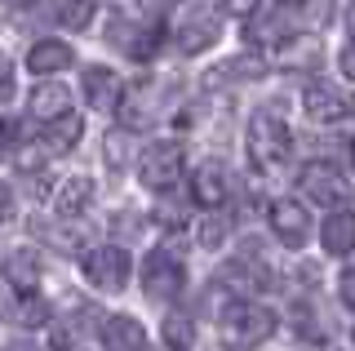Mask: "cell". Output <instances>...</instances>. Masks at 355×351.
I'll return each mask as SVG.
<instances>
[{
    "label": "cell",
    "mask_w": 355,
    "mask_h": 351,
    "mask_svg": "<svg viewBox=\"0 0 355 351\" xmlns=\"http://www.w3.org/2000/svg\"><path fill=\"white\" fill-rule=\"evenodd\" d=\"M218 334H222V343L236 347V351L258 347L275 334V311L262 307V302H231V307H222V316H218Z\"/></svg>",
    "instance_id": "cell-1"
},
{
    "label": "cell",
    "mask_w": 355,
    "mask_h": 351,
    "mask_svg": "<svg viewBox=\"0 0 355 351\" xmlns=\"http://www.w3.org/2000/svg\"><path fill=\"white\" fill-rule=\"evenodd\" d=\"M244 151H249V164H258V169H275V164H284L288 151H293V134H288V125L280 116L253 112L249 129H244Z\"/></svg>",
    "instance_id": "cell-2"
},
{
    "label": "cell",
    "mask_w": 355,
    "mask_h": 351,
    "mask_svg": "<svg viewBox=\"0 0 355 351\" xmlns=\"http://www.w3.org/2000/svg\"><path fill=\"white\" fill-rule=\"evenodd\" d=\"M297 191L306 196L311 205H324V209H342L351 200V187H347V173L333 169L329 160H315L297 173Z\"/></svg>",
    "instance_id": "cell-3"
},
{
    "label": "cell",
    "mask_w": 355,
    "mask_h": 351,
    "mask_svg": "<svg viewBox=\"0 0 355 351\" xmlns=\"http://www.w3.org/2000/svg\"><path fill=\"white\" fill-rule=\"evenodd\" d=\"M187 284V271H182V258L169 254V249H151L147 262H142V289H147L151 302H173Z\"/></svg>",
    "instance_id": "cell-4"
},
{
    "label": "cell",
    "mask_w": 355,
    "mask_h": 351,
    "mask_svg": "<svg viewBox=\"0 0 355 351\" xmlns=\"http://www.w3.org/2000/svg\"><path fill=\"white\" fill-rule=\"evenodd\" d=\"M138 178L142 187L151 191H169L178 178H182V147L178 142H151L138 160Z\"/></svg>",
    "instance_id": "cell-5"
},
{
    "label": "cell",
    "mask_w": 355,
    "mask_h": 351,
    "mask_svg": "<svg viewBox=\"0 0 355 351\" xmlns=\"http://www.w3.org/2000/svg\"><path fill=\"white\" fill-rule=\"evenodd\" d=\"M129 254L125 249H116V245H98V249H89L85 254V276L89 284H98L103 293H120L129 284Z\"/></svg>",
    "instance_id": "cell-6"
},
{
    "label": "cell",
    "mask_w": 355,
    "mask_h": 351,
    "mask_svg": "<svg viewBox=\"0 0 355 351\" xmlns=\"http://www.w3.org/2000/svg\"><path fill=\"white\" fill-rule=\"evenodd\" d=\"M302 112L315 125H338V120H347L355 112V98L347 89H338V85H329V80H311L306 94H302Z\"/></svg>",
    "instance_id": "cell-7"
},
{
    "label": "cell",
    "mask_w": 355,
    "mask_h": 351,
    "mask_svg": "<svg viewBox=\"0 0 355 351\" xmlns=\"http://www.w3.org/2000/svg\"><path fill=\"white\" fill-rule=\"evenodd\" d=\"M271 232L284 249H302L311 240V214L302 200H275L271 205Z\"/></svg>",
    "instance_id": "cell-8"
},
{
    "label": "cell",
    "mask_w": 355,
    "mask_h": 351,
    "mask_svg": "<svg viewBox=\"0 0 355 351\" xmlns=\"http://www.w3.org/2000/svg\"><path fill=\"white\" fill-rule=\"evenodd\" d=\"M191 196H196V205H205V209H222V205H227V196H231V173L222 169V160L196 164V173H191Z\"/></svg>",
    "instance_id": "cell-9"
},
{
    "label": "cell",
    "mask_w": 355,
    "mask_h": 351,
    "mask_svg": "<svg viewBox=\"0 0 355 351\" xmlns=\"http://www.w3.org/2000/svg\"><path fill=\"white\" fill-rule=\"evenodd\" d=\"M120 94H125V85H120V76L111 71V67H89L85 71V98H89V107H98V112H116Z\"/></svg>",
    "instance_id": "cell-10"
},
{
    "label": "cell",
    "mask_w": 355,
    "mask_h": 351,
    "mask_svg": "<svg viewBox=\"0 0 355 351\" xmlns=\"http://www.w3.org/2000/svg\"><path fill=\"white\" fill-rule=\"evenodd\" d=\"M164 89H169V80H147L133 89V98L125 103V120L129 125H151L155 116L164 112Z\"/></svg>",
    "instance_id": "cell-11"
},
{
    "label": "cell",
    "mask_w": 355,
    "mask_h": 351,
    "mask_svg": "<svg viewBox=\"0 0 355 351\" xmlns=\"http://www.w3.org/2000/svg\"><path fill=\"white\" fill-rule=\"evenodd\" d=\"M71 112V94L62 89V85H36L27 98V116L40 120V125H53L58 116Z\"/></svg>",
    "instance_id": "cell-12"
},
{
    "label": "cell",
    "mask_w": 355,
    "mask_h": 351,
    "mask_svg": "<svg viewBox=\"0 0 355 351\" xmlns=\"http://www.w3.org/2000/svg\"><path fill=\"white\" fill-rule=\"evenodd\" d=\"M218 36H222V27H218V18H214V14H191L182 27L173 31V45L182 49V53H200V49L214 45Z\"/></svg>",
    "instance_id": "cell-13"
},
{
    "label": "cell",
    "mask_w": 355,
    "mask_h": 351,
    "mask_svg": "<svg viewBox=\"0 0 355 351\" xmlns=\"http://www.w3.org/2000/svg\"><path fill=\"white\" fill-rule=\"evenodd\" d=\"M320 58H324V49H320L315 36H284L280 45H275V62L288 67V71H306V67H315Z\"/></svg>",
    "instance_id": "cell-14"
},
{
    "label": "cell",
    "mask_w": 355,
    "mask_h": 351,
    "mask_svg": "<svg viewBox=\"0 0 355 351\" xmlns=\"http://www.w3.org/2000/svg\"><path fill=\"white\" fill-rule=\"evenodd\" d=\"M103 347L107 351H147V329L133 316H111L103 325Z\"/></svg>",
    "instance_id": "cell-15"
},
{
    "label": "cell",
    "mask_w": 355,
    "mask_h": 351,
    "mask_svg": "<svg viewBox=\"0 0 355 351\" xmlns=\"http://www.w3.org/2000/svg\"><path fill=\"white\" fill-rule=\"evenodd\" d=\"M71 45H62V40H36V45L27 49V67L36 76H53V71H67L71 67Z\"/></svg>",
    "instance_id": "cell-16"
},
{
    "label": "cell",
    "mask_w": 355,
    "mask_h": 351,
    "mask_svg": "<svg viewBox=\"0 0 355 351\" xmlns=\"http://www.w3.org/2000/svg\"><path fill=\"white\" fill-rule=\"evenodd\" d=\"M320 236H324V249H329V254H338V258L351 254V249H355V209H338L324 223V232H320Z\"/></svg>",
    "instance_id": "cell-17"
},
{
    "label": "cell",
    "mask_w": 355,
    "mask_h": 351,
    "mask_svg": "<svg viewBox=\"0 0 355 351\" xmlns=\"http://www.w3.org/2000/svg\"><path fill=\"white\" fill-rule=\"evenodd\" d=\"M5 316H9L14 325H27V329H36V325H44V320H49V302H44L40 293H27V289H22L18 298H9V302H5Z\"/></svg>",
    "instance_id": "cell-18"
},
{
    "label": "cell",
    "mask_w": 355,
    "mask_h": 351,
    "mask_svg": "<svg viewBox=\"0 0 355 351\" xmlns=\"http://www.w3.org/2000/svg\"><path fill=\"white\" fill-rule=\"evenodd\" d=\"M89 196H94V182H89V178H71V182H62V187L53 191V209H58L62 218H76V214H85Z\"/></svg>",
    "instance_id": "cell-19"
},
{
    "label": "cell",
    "mask_w": 355,
    "mask_h": 351,
    "mask_svg": "<svg viewBox=\"0 0 355 351\" xmlns=\"http://www.w3.org/2000/svg\"><path fill=\"white\" fill-rule=\"evenodd\" d=\"M94 0H53V18L67 27V31H85L94 23Z\"/></svg>",
    "instance_id": "cell-20"
},
{
    "label": "cell",
    "mask_w": 355,
    "mask_h": 351,
    "mask_svg": "<svg viewBox=\"0 0 355 351\" xmlns=\"http://www.w3.org/2000/svg\"><path fill=\"white\" fill-rule=\"evenodd\" d=\"M80 129H85L80 116L67 112V116H58V120L49 125V134H44V147H49V151H71L76 142H80Z\"/></svg>",
    "instance_id": "cell-21"
},
{
    "label": "cell",
    "mask_w": 355,
    "mask_h": 351,
    "mask_svg": "<svg viewBox=\"0 0 355 351\" xmlns=\"http://www.w3.org/2000/svg\"><path fill=\"white\" fill-rule=\"evenodd\" d=\"M244 36H249V45H280V40L288 36V27H284V18L280 14H266V18H253L249 27H244Z\"/></svg>",
    "instance_id": "cell-22"
},
{
    "label": "cell",
    "mask_w": 355,
    "mask_h": 351,
    "mask_svg": "<svg viewBox=\"0 0 355 351\" xmlns=\"http://www.w3.org/2000/svg\"><path fill=\"white\" fill-rule=\"evenodd\" d=\"M227 232H231V218L222 214V209H205V223L196 227V240L205 249H218L222 240H227Z\"/></svg>",
    "instance_id": "cell-23"
},
{
    "label": "cell",
    "mask_w": 355,
    "mask_h": 351,
    "mask_svg": "<svg viewBox=\"0 0 355 351\" xmlns=\"http://www.w3.org/2000/svg\"><path fill=\"white\" fill-rule=\"evenodd\" d=\"M9 280H14L18 289H36V280H40V258L27 254V249H18V254L9 258Z\"/></svg>",
    "instance_id": "cell-24"
},
{
    "label": "cell",
    "mask_w": 355,
    "mask_h": 351,
    "mask_svg": "<svg viewBox=\"0 0 355 351\" xmlns=\"http://www.w3.org/2000/svg\"><path fill=\"white\" fill-rule=\"evenodd\" d=\"M164 343H169L173 351H187V347H191V320H187L182 311H169V316H164Z\"/></svg>",
    "instance_id": "cell-25"
},
{
    "label": "cell",
    "mask_w": 355,
    "mask_h": 351,
    "mask_svg": "<svg viewBox=\"0 0 355 351\" xmlns=\"http://www.w3.org/2000/svg\"><path fill=\"white\" fill-rule=\"evenodd\" d=\"M227 76H240V80H253V76H262V62H253V58H231V62H222L218 71H209V85H218V80H227Z\"/></svg>",
    "instance_id": "cell-26"
},
{
    "label": "cell",
    "mask_w": 355,
    "mask_h": 351,
    "mask_svg": "<svg viewBox=\"0 0 355 351\" xmlns=\"http://www.w3.org/2000/svg\"><path fill=\"white\" fill-rule=\"evenodd\" d=\"M125 129H111V134H107V160H111V169H125V164H129V156H125Z\"/></svg>",
    "instance_id": "cell-27"
},
{
    "label": "cell",
    "mask_w": 355,
    "mask_h": 351,
    "mask_svg": "<svg viewBox=\"0 0 355 351\" xmlns=\"http://www.w3.org/2000/svg\"><path fill=\"white\" fill-rule=\"evenodd\" d=\"M14 98V62L0 53V103H9Z\"/></svg>",
    "instance_id": "cell-28"
},
{
    "label": "cell",
    "mask_w": 355,
    "mask_h": 351,
    "mask_svg": "<svg viewBox=\"0 0 355 351\" xmlns=\"http://www.w3.org/2000/svg\"><path fill=\"white\" fill-rule=\"evenodd\" d=\"M155 223H164V227H182V223H187V209H178V205H155Z\"/></svg>",
    "instance_id": "cell-29"
},
{
    "label": "cell",
    "mask_w": 355,
    "mask_h": 351,
    "mask_svg": "<svg viewBox=\"0 0 355 351\" xmlns=\"http://www.w3.org/2000/svg\"><path fill=\"white\" fill-rule=\"evenodd\" d=\"M222 9H227V14H236V18H249L253 9H258V0H218Z\"/></svg>",
    "instance_id": "cell-30"
},
{
    "label": "cell",
    "mask_w": 355,
    "mask_h": 351,
    "mask_svg": "<svg viewBox=\"0 0 355 351\" xmlns=\"http://www.w3.org/2000/svg\"><path fill=\"white\" fill-rule=\"evenodd\" d=\"M342 302H347V307H355V267H347V271H342Z\"/></svg>",
    "instance_id": "cell-31"
},
{
    "label": "cell",
    "mask_w": 355,
    "mask_h": 351,
    "mask_svg": "<svg viewBox=\"0 0 355 351\" xmlns=\"http://www.w3.org/2000/svg\"><path fill=\"white\" fill-rule=\"evenodd\" d=\"M342 71H347L351 80H355V31H351V40H347V45H342Z\"/></svg>",
    "instance_id": "cell-32"
},
{
    "label": "cell",
    "mask_w": 355,
    "mask_h": 351,
    "mask_svg": "<svg viewBox=\"0 0 355 351\" xmlns=\"http://www.w3.org/2000/svg\"><path fill=\"white\" fill-rule=\"evenodd\" d=\"M18 142V129H14V120H0V151H9Z\"/></svg>",
    "instance_id": "cell-33"
},
{
    "label": "cell",
    "mask_w": 355,
    "mask_h": 351,
    "mask_svg": "<svg viewBox=\"0 0 355 351\" xmlns=\"http://www.w3.org/2000/svg\"><path fill=\"white\" fill-rule=\"evenodd\" d=\"M0 218H14V191L0 182Z\"/></svg>",
    "instance_id": "cell-34"
},
{
    "label": "cell",
    "mask_w": 355,
    "mask_h": 351,
    "mask_svg": "<svg viewBox=\"0 0 355 351\" xmlns=\"http://www.w3.org/2000/svg\"><path fill=\"white\" fill-rule=\"evenodd\" d=\"M142 9H147V14H164V9H169V0H138Z\"/></svg>",
    "instance_id": "cell-35"
},
{
    "label": "cell",
    "mask_w": 355,
    "mask_h": 351,
    "mask_svg": "<svg viewBox=\"0 0 355 351\" xmlns=\"http://www.w3.org/2000/svg\"><path fill=\"white\" fill-rule=\"evenodd\" d=\"M306 351H338V347H329V343H311Z\"/></svg>",
    "instance_id": "cell-36"
},
{
    "label": "cell",
    "mask_w": 355,
    "mask_h": 351,
    "mask_svg": "<svg viewBox=\"0 0 355 351\" xmlns=\"http://www.w3.org/2000/svg\"><path fill=\"white\" fill-rule=\"evenodd\" d=\"M5 351H36V347H27V343H14V347H5Z\"/></svg>",
    "instance_id": "cell-37"
},
{
    "label": "cell",
    "mask_w": 355,
    "mask_h": 351,
    "mask_svg": "<svg viewBox=\"0 0 355 351\" xmlns=\"http://www.w3.org/2000/svg\"><path fill=\"white\" fill-rule=\"evenodd\" d=\"M14 5H31V0H14Z\"/></svg>",
    "instance_id": "cell-38"
},
{
    "label": "cell",
    "mask_w": 355,
    "mask_h": 351,
    "mask_svg": "<svg viewBox=\"0 0 355 351\" xmlns=\"http://www.w3.org/2000/svg\"><path fill=\"white\" fill-rule=\"evenodd\" d=\"M351 343H355V329H351Z\"/></svg>",
    "instance_id": "cell-39"
},
{
    "label": "cell",
    "mask_w": 355,
    "mask_h": 351,
    "mask_svg": "<svg viewBox=\"0 0 355 351\" xmlns=\"http://www.w3.org/2000/svg\"><path fill=\"white\" fill-rule=\"evenodd\" d=\"M284 5H293V0H284Z\"/></svg>",
    "instance_id": "cell-40"
}]
</instances>
